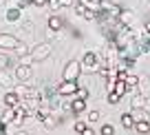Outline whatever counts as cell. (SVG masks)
<instances>
[{
	"label": "cell",
	"instance_id": "8",
	"mask_svg": "<svg viewBox=\"0 0 150 135\" xmlns=\"http://www.w3.org/2000/svg\"><path fill=\"white\" fill-rule=\"evenodd\" d=\"M13 84H16L13 73H11V71H7V69H0V86H7V89H11Z\"/></svg>",
	"mask_w": 150,
	"mask_h": 135
},
{
	"label": "cell",
	"instance_id": "14",
	"mask_svg": "<svg viewBox=\"0 0 150 135\" xmlns=\"http://www.w3.org/2000/svg\"><path fill=\"white\" fill-rule=\"evenodd\" d=\"M144 104H146V98L141 93H135L132 95V100H130V106L132 109H144Z\"/></svg>",
	"mask_w": 150,
	"mask_h": 135
},
{
	"label": "cell",
	"instance_id": "31",
	"mask_svg": "<svg viewBox=\"0 0 150 135\" xmlns=\"http://www.w3.org/2000/svg\"><path fill=\"white\" fill-rule=\"evenodd\" d=\"M31 5H35V7H47L49 0H31Z\"/></svg>",
	"mask_w": 150,
	"mask_h": 135
},
{
	"label": "cell",
	"instance_id": "36",
	"mask_svg": "<svg viewBox=\"0 0 150 135\" xmlns=\"http://www.w3.org/2000/svg\"><path fill=\"white\" fill-rule=\"evenodd\" d=\"M144 33H150V20H148V22L144 24Z\"/></svg>",
	"mask_w": 150,
	"mask_h": 135
},
{
	"label": "cell",
	"instance_id": "13",
	"mask_svg": "<svg viewBox=\"0 0 150 135\" xmlns=\"http://www.w3.org/2000/svg\"><path fill=\"white\" fill-rule=\"evenodd\" d=\"M132 129H135L139 135H146V133H150V122L139 120V122H135V126H132Z\"/></svg>",
	"mask_w": 150,
	"mask_h": 135
},
{
	"label": "cell",
	"instance_id": "1",
	"mask_svg": "<svg viewBox=\"0 0 150 135\" xmlns=\"http://www.w3.org/2000/svg\"><path fill=\"white\" fill-rule=\"evenodd\" d=\"M104 64H106V60H99L95 51H86L84 56H82V60H80L82 71H86V73H97Z\"/></svg>",
	"mask_w": 150,
	"mask_h": 135
},
{
	"label": "cell",
	"instance_id": "25",
	"mask_svg": "<svg viewBox=\"0 0 150 135\" xmlns=\"http://www.w3.org/2000/svg\"><path fill=\"white\" fill-rule=\"evenodd\" d=\"M9 64H11L9 56H7V53H0V69H9Z\"/></svg>",
	"mask_w": 150,
	"mask_h": 135
},
{
	"label": "cell",
	"instance_id": "19",
	"mask_svg": "<svg viewBox=\"0 0 150 135\" xmlns=\"http://www.w3.org/2000/svg\"><path fill=\"white\" fill-rule=\"evenodd\" d=\"M119 122H122V126H124V129H132V126H135V120H132V115H130V113H122Z\"/></svg>",
	"mask_w": 150,
	"mask_h": 135
},
{
	"label": "cell",
	"instance_id": "15",
	"mask_svg": "<svg viewBox=\"0 0 150 135\" xmlns=\"http://www.w3.org/2000/svg\"><path fill=\"white\" fill-rule=\"evenodd\" d=\"M112 91H115L119 98H124V95H126V91H128V86H126V82H124V80H117V82H115V86H112Z\"/></svg>",
	"mask_w": 150,
	"mask_h": 135
},
{
	"label": "cell",
	"instance_id": "24",
	"mask_svg": "<svg viewBox=\"0 0 150 135\" xmlns=\"http://www.w3.org/2000/svg\"><path fill=\"white\" fill-rule=\"evenodd\" d=\"M77 2H82L84 7H88V9H95V11H97V5L102 2V0H77Z\"/></svg>",
	"mask_w": 150,
	"mask_h": 135
},
{
	"label": "cell",
	"instance_id": "3",
	"mask_svg": "<svg viewBox=\"0 0 150 135\" xmlns=\"http://www.w3.org/2000/svg\"><path fill=\"white\" fill-rule=\"evenodd\" d=\"M80 73H82L80 60H71V62H66V66L62 69V80H64V82H77Z\"/></svg>",
	"mask_w": 150,
	"mask_h": 135
},
{
	"label": "cell",
	"instance_id": "34",
	"mask_svg": "<svg viewBox=\"0 0 150 135\" xmlns=\"http://www.w3.org/2000/svg\"><path fill=\"white\" fill-rule=\"evenodd\" d=\"M0 135H7V124L5 122H0Z\"/></svg>",
	"mask_w": 150,
	"mask_h": 135
},
{
	"label": "cell",
	"instance_id": "18",
	"mask_svg": "<svg viewBox=\"0 0 150 135\" xmlns=\"http://www.w3.org/2000/svg\"><path fill=\"white\" fill-rule=\"evenodd\" d=\"M13 115H16V109L7 106V111L0 115V122H5V124H11V122H13Z\"/></svg>",
	"mask_w": 150,
	"mask_h": 135
},
{
	"label": "cell",
	"instance_id": "29",
	"mask_svg": "<svg viewBox=\"0 0 150 135\" xmlns=\"http://www.w3.org/2000/svg\"><path fill=\"white\" fill-rule=\"evenodd\" d=\"M49 7H51L53 11H55V9H62V2H60V0H49Z\"/></svg>",
	"mask_w": 150,
	"mask_h": 135
},
{
	"label": "cell",
	"instance_id": "27",
	"mask_svg": "<svg viewBox=\"0 0 150 135\" xmlns=\"http://www.w3.org/2000/svg\"><path fill=\"white\" fill-rule=\"evenodd\" d=\"M119 100H122V98H119L115 91H108V104H117Z\"/></svg>",
	"mask_w": 150,
	"mask_h": 135
},
{
	"label": "cell",
	"instance_id": "35",
	"mask_svg": "<svg viewBox=\"0 0 150 135\" xmlns=\"http://www.w3.org/2000/svg\"><path fill=\"white\" fill-rule=\"evenodd\" d=\"M13 135H29V133H27V131H24V129H18V131H16Z\"/></svg>",
	"mask_w": 150,
	"mask_h": 135
},
{
	"label": "cell",
	"instance_id": "21",
	"mask_svg": "<svg viewBox=\"0 0 150 135\" xmlns=\"http://www.w3.org/2000/svg\"><path fill=\"white\" fill-rule=\"evenodd\" d=\"M42 124H44V129H49V131H51V129H55L57 120H55V117H53V113H49V115H47V117H44V120H42Z\"/></svg>",
	"mask_w": 150,
	"mask_h": 135
},
{
	"label": "cell",
	"instance_id": "7",
	"mask_svg": "<svg viewBox=\"0 0 150 135\" xmlns=\"http://www.w3.org/2000/svg\"><path fill=\"white\" fill-rule=\"evenodd\" d=\"M75 14L82 16L84 20H95V18H97V11H95V9H88V7H84L82 2H77V5H75Z\"/></svg>",
	"mask_w": 150,
	"mask_h": 135
},
{
	"label": "cell",
	"instance_id": "33",
	"mask_svg": "<svg viewBox=\"0 0 150 135\" xmlns=\"http://www.w3.org/2000/svg\"><path fill=\"white\" fill-rule=\"evenodd\" d=\"M16 2H18V9H20V7H27V5H31V0H16Z\"/></svg>",
	"mask_w": 150,
	"mask_h": 135
},
{
	"label": "cell",
	"instance_id": "22",
	"mask_svg": "<svg viewBox=\"0 0 150 135\" xmlns=\"http://www.w3.org/2000/svg\"><path fill=\"white\" fill-rule=\"evenodd\" d=\"M124 82H126V86L130 89V86H137V84H139V78H137L135 73H128L126 78H124Z\"/></svg>",
	"mask_w": 150,
	"mask_h": 135
},
{
	"label": "cell",
	"instance_id": "17",
	"mask_svg": "<svg viewBox=\"0 0 150 135\" xmlns=\"http://www.w3.org/2000/svg\"><path fill=\"white\" fill-rule=\"evenodd\" d=\"M13 51H16V56H18V58H22V56H27V53L31 51V49L27 47V42L18 40V44H16V49H13Z\"/></svg>",
	"mask_w": 150,
	"mask_h": 135
},
{
	"label": "cell",
	"instance_id": "20",
	"mask_svg": "<svg viewBox=\"0 0 150 135\" xmlns=\"http://www.w3.org/2000/svg\"><path fill=\"white\" fill-rule=\"evenodd\" d=\"M7 20H9V22H18V20H20V9H18V7L7 9Z\"/></svg>",
	"mask_w": 150,
	"mask_h": 135
},
{
	"label": "cell",
	"instance_id": "28",
	"mask_svg": "<svg viewBox=\"0 0 150 135\" xmlns=\"http://www.w3.org/2000/svg\"><path fill=\"white\" fill-rule=\"evenodd\" d=\"M86 126H88V124H86V122H75V124H73V129L77 131V133H82V131H84Z\"/></svg>",
	"mask_w": 150,
	"mask_h": 135
},
{
	"label": "cell",
	"instance_id": "32",
	"mask_svg": "<svg viewBox=\"0 0 150 135\" xmlns=\"http://www.w3.org/2000/svg\"><path fill=\"white\" fill-rule=\"evenodd\" d=\"M80 135H95V131H93V129H91V126H86V129H84V131H82V133H80Z\"/></svg>",
	"mask_w": 150,
	"mask_h": 135
},
{
	"label": "cell",
	"instance_id": "10",
	"mask_svg": "<svg viewBox=\"0 0 150 135\" xmlns=\"http://www.w3.org/2000/svg\"><path fill=\"white\" fill-rule=\"evenodd\" d=\"M86 111V100L73 98L71 100V113H84Z\"/></svg>",
	"mask_w": 150,
	"mask_h": 135
},
{
	"label": "cell",
	"instance_id": "4",
	"mask_svg": "<svg viewBox=\"0 0 150 135\" xmlns=\"http://www.w3.org/2000/svg\"><path fill=\"white\" fill-rule=\"evenodd\" d=\"M13 78H16V82H29L33 78V69L29 64H18L13 69Z\"/></svg>",
	"mask_w": 150,
	"mask_h": 135
},
{
	"label": "cell",
	"instance_id": "9",
	"mask_svg": "<svg viewBox=\"0 0 150 135\" xmlns=\"http://www.w3.org/2000/svg\"><path fill=\"white\" fill-rule=\"evenodd\" d=\"M49 31H53V33H57V31H62V27H64V20L60 18V16H49Z\"/></svg>",
	"mask_w": 150,
	"mask_h": 135
},
{
	"label": "cell",
	"instance_id": "2",
	"mask_svg": "<svg viewBox=\"0 0 150 135\" xmlns=\"http://www.w3.org/2000/svg\"><path fill=\"white\" fill-rule=\"evenodd\" d=\"M51 53H53V44L44 40V42H38L35 47L29 51V56L33 58V62H44L49 56H51Z\"/></svg>",
	"mask_w": 150,
	"mask_h": 135
},
{
	"label": "cell",
	"instance_id": "5",
	"mask_svg": "<svg viewBox=\"0 0 150 135\" xmlns=\"http://www.w3.org/2000/svg\"><path fill=\"white\" fill-rule=\"evenodd\" d=\"M77 86H80L77 82H64V80H62V84L55 89V91H57L60 98H73L75 91H77Z\"/></svg>",
	"mask_w": 150,
	"mask_h": 135
},
{
	"label": "cell",
	"instance_id": "23",
	"mask_svg": "<svg viewBox=\"0 0 150 135\" xmlns=\"http://www.w3.org/2000/svg\"><path fill=\"white\" fill-rule=\"evenodd\" d=\"M75 98L88 100V89H86V86H77V91H75Z\"/></svg>",
	"mask_w": 150,
	"mask_h": 135
},
{
	"label": "cell",
	"instance_id": "11",
	"mask_svg": "<svg viewBox=\"0 0 150 135\" xmlns=\"http://www.w3.org/2000/svg\"><path fill=\"white\" fill-rule=\"evenodd\" d=\"M2 102L7 104V106H18L20 104V98H18V93H16V91H9V93H5V98H2Z\"/></svg>",
	"mask_w": 150,
	"mask_h": 135
},
{
	"label": "cell",
	"instance_id": "12",
	"mask_svg": "<svg viewBox=\"0 0 150 135\" xmlns=\"http://www.w3.org/2000/svg\"><path fill=\"white\" fill-rule=\"evenodd\" d=\"M130 115H132V120H135V122H139V120L150 122V113L146 111V109H132V111H130Z\"/></svg>",
	"mask_w": 150,
	"mask_h": 135
},
{
	"label": "cell",
	"instance_id": "30",
	"mask_svg": "<svg viewBox=\"0 0 150 135\" xmlns=\"http://www.w3.org/2000/svg\"><path fill=\"white\" fill-rule=\"evenodd\" d=\"M99 120V111H91L88 113V122H97Z\"/></svg>",
	"mask_w": 150,
	"mask_h": 135
},
{
	"label": "cell",
	"instance_id": "6",
	"mask_svg": "<svg viewBox=\"0 0 150 135\" xmlns=\"http://www.w3.org/2000/svg\"><path fill=\"white\" fill-rule=\"evenodd\" d=\"M18 44V38L13 33H0V49L2 51H13Z\"/></svg>",
	"mask_w": 150,
	"mask_h": 135
},
{
	"label": "cell",
	"instance_id": "26",
	"mask_svg": "<svg viewBox=\"0 0 150 135\" xmlns=\"http://www.w3.org/2000/svg\"><path fill=\"white\" fill-rule=\"evenodd\" d=\"M99 133H102V135H115V126H112V124H104Z\"/></svg>",
	"mask_w": 150,
	"mask_h": 135
},
{
	"label": "cell",
	"instance_id": "16",
	"mask_svg": "<svg viewBox=\"0 0 150 135\" xmlns=\"http://www.w3.org/2000/svg\"><path fill=\"white\" fill-rule=\"evenodd\" d=\"M130 20H132V11H130V9H122L117 22H119V24H130Z\"/></svg>",
	"mask_w": 150,
	"mask_h": 135
}]
</instances>
